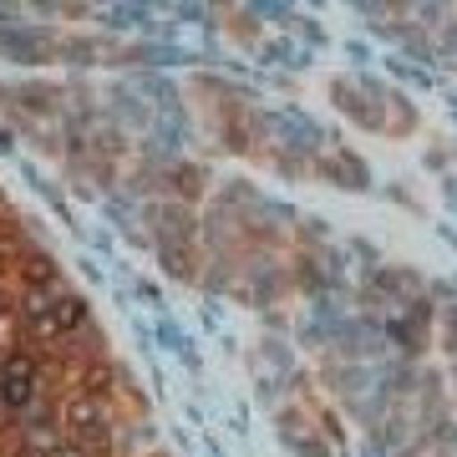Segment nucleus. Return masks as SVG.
<instances>
[{
  "mask_svg": "<svg viewBox=\"0 0 457 457\" xmlns=\"http://www.w3.org/2000/svg\"><path fill=\"white\" fill-rule=\"evenodd\" d=\"M36 402V361L26 351L5 356V371H0V407L11 411H31Z\"/></svg>",
  "mask_w": 457,
  "mask_h": 457,
  "instance_id": "nucleus-1",
  "label": "nucleus"
},
{
  "mask_svg": "<svg viewBox=\"0 0 457 457\" xmlns=\"http://www.w3.org/2000/svg\"><path fill=\"white\" fill-rule=\"evenodd\" d=\"M62 417H66V427H71V437H77V442L102 437V402H97V396H71Z\"/></svg>",
  "mask_w": 457,
  "mask_h": 457,
  "instance_id": "nucleus-2",
  "label": "nucleus"
},
{
  "mask_svg": "<svg viewBox=\"0 0 457 457\" xmlns=\"http://www.w3.org/2000/svg\"><path fill=\"white\" fill-rule=\"evenodd\" d=\"M51 320H56V330L66 336V330H77V326L87 320V305L77 300V295H62V300L51 305Z\"/></svg>",
  "mask_w": 457,
  "mask_h": 457,
  "instance_id": "nucleus-3",
  "label": "nucleus"
},
{
  "mask_svg": "<svg viewBox=\"0 0 457 457\" xmlns=\"http://www.w3.org/2000/svg\"><path fill=\"white\" fill-rule=\"evenodd\" d=\"M46 457H87V453H82V442H56Z\"/></svg>",
  "mask_w": 457,
  "mask_h": 457,
  "instance_id": "nucleus-4",
  "label": "nucleus"
},
{
  "mask_svg": "<svg viewBox=\"0 0 457 457\" xmlns=\"http://www.w3.org/2000/svg\"><path fill=\"white\" fill-rule=\"evenodd\" d=\"M0 371H5V351H0Z\"/></svg>",
  "mask_w": 457,
  "mask_h": 457,
  "instance_id": "nucleus-5",
  "label": "nucleus"
},
{
  "mask_svg": "<svg viewBox=\"0 0 457 457\" xmlns=\"http://www.w3.org/2000/svg\"><path fill=\"white\" fill-rule=\"evenodd\" d=\"M0 305H5V300H0Z\"/></svg>",
  "mask_w": 457,
  "mask_h": 457,
  "instance_id": "nucleus-6",
  "label": "nucleus"
}]
</instances>
